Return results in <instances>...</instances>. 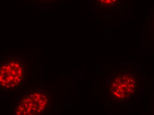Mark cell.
I'll return each mask as SVG.
<instances>
[{
    "label": "cell",
    "mask_w": 154,
    "mask_h": 115,
    "mask_svg": "<svg viewBox=\"0 0 154 115\" xmlns=\"http://www.w3.org/2000/svg\"><path fill=\"white\" fill-rule=\"evenodd\" d=\"M35 2L41 4H49L55 2L56 0H33Z\"/></svg>",
    "instance_id": "obj_5"
},
{
    "label": "cell",
    "mask_w": 154,
    "mask_h": 115,
    "mask_svg": "<svg viewBox=\"0 0 154 115\" xmlns=\"http://www.w3.org/2000/svg\"><path fill=\"white\" fill-rule=\"evenodd\" d=\"M25 66L20 59L8 57L2 61L0 68L1 88L5 90L15 89L22 84Z\"/></svg>",
    "instance_id": "obj_1"
},
{
    "label": "cell",
    "mask_w": 154,
    "mask_h": 115,
    "mask_svg": "<svg viewBox=\"0 0 154 115\" xmlns=\"http://www.w3.org/2000/svg\"><path fill=\"white\" fill-rule=\"evenodd\" d=\"M49 98L45 92L32 90L20 99L15 110L16 115H38L46 109Z\"/></svg>",
    "instance_id": "obj_2"
},
{
    "label": "cell",
    "mask_w": 154,
    "mask_h": 115,
    "mask_svg": "<svg viewBox=\"0 0 154 115\" xmlns=\"http://www.w3.org/2000/svg\"><path fill=\"white\" fill-rule=\"evenodd\" d=\"M100 8L104 9H111L117 7L122 3V0H93Z\"/></svg>",
    "instance_id": "obj_4"
},
{
    "label": "cell",
    "mask_w": 154,
    "mask_h": 115,
    "mask_svg": "<svg viewBox=\"0 0 154 115\" xmlns=\"http://www.w3.org/2000/svg\"><path fill=\"white\" fill-rule=\"evenodd\" d=\"M136 88V79L133 75L125 73L118 75L112 80L109 92L115 98L125 100L134 93Z\"/></svg>",
    "instance_id": "obj_3"
}]
</instances>
